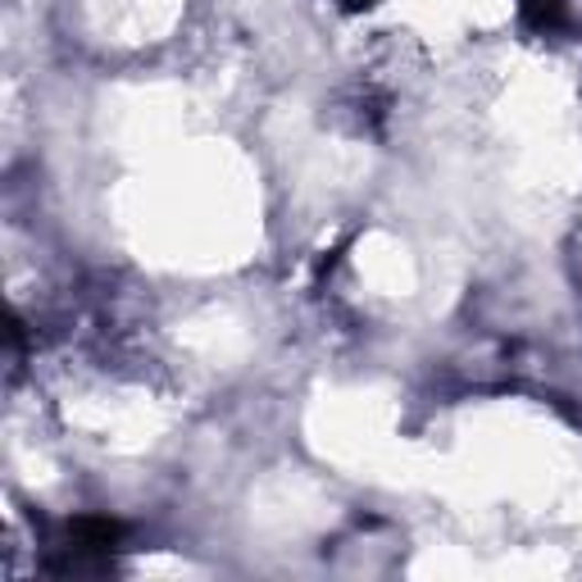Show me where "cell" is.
Segmentation results:
<instances>
[{"mask_svg":"<svg viewBox=\"0 0 582 582\" xmlns=\"http://www.w3.org/2000/svg\"><path fill=\"white\" fill-rule=\"evenodd\" d=\"M560 10H564V0H528V19H532L537 28L560 23Z\"/></svg>","mask_w":582,"mask_h":582,"instance_id":"6da1fadb","label":"cell"}]
</instances>
